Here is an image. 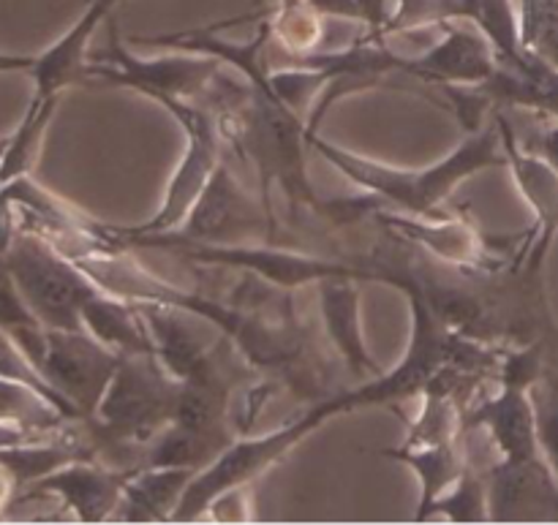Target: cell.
<instances>
[{"instance_id":"obj_1","label":"cell","mask_w":558,"mask_h":525,"mask_svg":"<svg viewBox=\"0 0 558 525\" xmlns=\"http://www.w3.org/2000/svg\"><path fill=\"white\" fill-rule=\"evenodd\" d=\"M308 139L311 150L322 152L332 167L341 169L365 194L379 199L390 210L396 207L398 212L417 218L447 216L441 207H445L447 196L458 185H463L474 174L485 172V169H507V147L505 134H501L499 107L490 112V118L480 129L466 131V136H463L456 150L423 169L392 167V163H381L376 158L357 156V152L343 150V147L322 139L319 131H311Z\"/></svg>"},{"instance_id":"obj_2","label":"cell","mask_w":558,"mask_h":525,"mask_svg":"<svg viewBox=\"0 0 558 525\" xmlns=\"http://www.w3.org/2000/svg\"><path fill=\"white\" fill-rule=\"evenodd\" d=\"M183 381L153 352L123 354L96 414L82 419L93 455L114 468H136L140 457L178 414Z\"/></svg>"},{"instance_id":"obj_3","label":"cell","mask_w":558,"mask_h":525,"mask_svg":"<svg viewBox=\"0 0 558 525\" xmlns=\"http://www.w3.org/2000/svg\"><path fill=\"white\" fill-rule=\"evenodd\" d=\"M357 412L352 398V387L338 390L336 395L316 401L305 414L294 417L283 428L270 430V434L259 436H243L240 434L210 466L194 474L189 490L180 499V506L174 510L172 523H191L207 517L210 506L221 499L229 490L251 488L259 477H265L270 468H276L300 441L308 439L314 430L330 423L338 414Z\"/></svg>"},{"instance_id":"obj_4","label":"cell","mask_w":558,"mask_h":525,"mask_svg":"<svg viewBox=\"0 0 558 525\" xmlns=\"http://www.w3.org/2000/svg\"><path fill=\"white\" fill-rule=\"evenodd\" d=\"M3 256L22 300L44 330H85V305L101 286L49 240L31 229H9Z\"/></svg>"},{"instance_id":"obj_5","label":"cell","mask_w":558,"mask_h":525,"mask_svg":"<svg viewBox=\"0 0 558 525\" xmlns=\"http://www.w3.org/2000/svg\"><path fill=\"white\" fill-rule=\"evenodd\" d=\"M150 101L161 103L169 114L180 123L183 129V156H180L178 167H174L172 180H169L167 191L161 196V205L153 212L150 221L140 223V227H107L109 243L129 248L134 240L140 237H156V234H167L183 223L194 202L205 191L207 180L213 178L218 163L223 161V134L218 125L216 112L199 101H185V98L174 96H147Z\"/></svg>"},{"instance_id":"obj_6","label":"cell","mask_w":558,"mask_h":525,"mask_svg":"<svg viewBox=\"0 0 558 525\" xmlns=\"http://www.w3.org/2000/svg\"><path fill=\"white\" fill-rule=\"evenodd\" d=\"M281 223L276 212L267 210L262 196H251L243 188L227 161H221L207 180L205 191L178 229L156 237H140L131 245L156 248V245H248L276 243ZM129 245V248H131Z\"/></svg>"},{"instance_id":"obj_7","label":"cell","mask_w":558,"mask_h":525,"mask_svg":"<svg viewBox=\"0 0 558 525\" xmlns=\"http://www.w3.org/2000/svg\"><path fill=\"white\" fill-rule=\"evenodd\" d=\"M93 80L112 82V85L131 87L142 96H174L185 101H202L223 71V60L207 52L161 54V58H136L120 38L118 25L109 16V41L107 47L90 52Z\"/></svg>"},{"instance_id":"obj_8","label":"cell","mask_w":558,"mask_h":525,"mask_svg":"<svg viewBox=\"0 0 558 525\" xmlns=\"http://www.w3.org/2000/svg\"><path fill=\"white\" fill-rule=\"evenodd\" d=\"M120 359L123 354L109 349L87 330H44L38 368L82 417L90 419Z\"/></svg>"},{"instance_id":"obj_9","label":"cell","mask_w":558,"mask_h":525,"mask_svg":"<svg viewBox=\"0 0 558 525\" xmlns=\"http://www.w3.org/2000/svg\"><path fill=\"white\" fill-rule=\"evenodd\" d=\"M134 468H114L98 457H80V461L65 463L63 468L33 483L31 488L20 490L14 504L33 499H54L60 504V512L80 523L114 521V512L123 501V490Z\"/></svg>"},{"instance_id":"obj_10","label":"cell","mask_w":558,"mask_h":525,"mask_svg":"<svg viewBox=\"0 0 558 525\" xmlns=\"http://www.w3.org/2000/svg\"><path fill=\"white\" fill-rule=\"evenodd\" d=\"M499 71V49L469 20L441 22V36L409 58V74L425 87H477Z\"/></svg>"},{"instance_id":"obj_11","label":"cell","mask_w":558,"mask_h":525,"mask_svg":"<svg viewBox=\"0 0 558 525\" xmlns=\"http://www.w3.org/2000/svg\"><path fill=\"white\" fill-rule=\"evenodd\" d=\"M490 523H558V479L543 457L537 461H490Z\"/></svg>"},{"instance_id":"obj_12","label":"cell","mask_w":558,"mask_h":525,"mask_svg":"<svg viewBox=\"0 0 558 525\" xmlns=\"http://www.w3.org/2000/svg\"><path fill=\"white\" fill-rule=\"evenodd\" d=\"M360 283L357 278L338 276L316 283V303H319L322 330L325 343L332 354L352 374V379H376L381 374L379 363L371 357L363 332V310H360Z\"/></svg>"},{"instance_id":"obj_13","label":"cell","mask_w":558,"mask_h":525,"mask_svg":"<svg viewBox=\"0 0 558 525\" xmlns=\"http://www.w3.org/2000/svg\"><path fill=\"white\" fill-rule=\"evenodd\" d=\"M466 425L488 436L501 461H537V419H534L532 390L515 384H496V392L480 395L469 406Z\"/></svg>"},{"instance_id":"obj_14","label":"cell","mask_w":558,"mask_h":525,"mask_svg":"<svg viewBox=\"0 0 558 525\" xmlns=\"http://www.w3.org/2000/svg\"><path fill=\"white\" fill-rule=\"evenodd\" d=\"M501 134H505L507 147V169H510L515 188L521 191L523 202L532 207L534 227H532V245L550 251L554 237L558 234V174L548 161L534 156L532 150L518 142L515 129L505 109L499 107Z\"/></svg>"},{"instance_id":"obj_15","label":"cell","mask_w":558,"mask_h":525,"mask_svg":"<svg viewBox=\"0 0 558 525\" xmlns=\"http://www.w3.org/2000/svg\"><path fill=\"white\" fill-rule=\"evenodd\" d=\"M379 455L390 461L403 463L412 468L420 483V506L414 512V523H425L430 515V506L463 477L469 468L466 447L463 436L456 441H436V444H401L392 450H381Z\"/></svg>"},{"instance_id":"obj_16","label":"cell","mask_w":558,"mask_h":525,"mask_svg":"<svg viewBox=\"0 0 558 525\" xmlns=\"http://www.w3.org/2000/svg\"><path fill=\"white\" fill-rule=\"evenodd\" d=\"M194 474L191 468H134L114 521L172 523L174 510L180 506Z\"/></svg>"},{"instance_id":"obj_17","label":"cell","mask_w":558,"mask_h":525,"mask_svg":"<svg viewBox=\"0 0 558 525\" xmlns=\"http://www.w3.org/2000/svg\"><path fill=\"white\" fill-rule=\"evenodd\" d=\"M82 327L120 354L153 352L150 332H147L140 308L131 300L109 294L104 289L85 305Z\"/></svg>"},{"instance_id":"obj_18","label":"cell","mask_w":558,"mask_h":525,"mask_svg":"<svg viewBox=\"0 0 558 525\" xmlns=\"http://www.w3.org/2000/svg\"><path fill=\"white\" fill-rule=\"evenodd\" d=\"M0 423L36 439H49L74 425L44 392L5 376H0Z\"/></svg>"},{"instance_id":"obj_19","label":"cell","mask_w":558,"mask_h":525,"mask_svg":"<svg viewBox=\"0 0 558 525\" xmlns=\"http://www.w3.org/2000/svg\"><path fill=\"white\" fill-rule=\"evenodd\" d=\"M430 517H445L450 523H490L485 468L469 463L463 477L430 506L428 521Z\"/></svg>"},{"instance_id":"obj_20","label":"cell","mask_w":558,"mask_h":525,"mask_svg":"<svg viewBox=\"0 0 558 525\" xmlns=\"http://www.w3.org/2000/svg\"><path fill=\"white\" fill-rule=\"evenodd\" d=\"M532 403L539 455L558 479V363H550L532 384Z\"/></svg>"},{"instance_id":"obj_21","label":"cell","mask_w":558,"mask_h":525,"mask_svg":"<svg viewBox=\"0 0 558 525\" xmlns=\"http://www.w3.org/2000/svg\"><path fill=\"white\" fill-rule=\"evenodd\" d=\"M515 129V125H512ZM518 142H521L526 150H532L534 156H539L543 161H548L558 174V118H550V114L537 112V120L529 125V134H521L515 129Z\"/></svg>"},{"instance_id":"obj_22","label":"cell","mask_w":558,"mask_h":525,"mask_svg":"<svg viewBox=\"0 0 558 525\" xmlns=\"http://www.w3.org/2000/svg\"><path fill=\"white\" fill-rule=\"evenodd\" d=\"M36 54L0 52V74H31Z\"/></svg>"},{"instance_id":"obj_23","label":"cell","mask_w":558,"mask_h":525,"mask_svg":"<svg viewBox=\"0 0 558 525\" xmlns=\"http://www.w3.org/2000/svg\"><path fill=\"white\" fill-rule=\"evenodd\" d=\"M14 496H16V483L14 477L9 474V468L0 463V521L9 515L11 504H14Z\"/></svg>"},{"instance_id":"obj_24","label":"cell","mask_w":558,"mask_h":525,"mask_svg":"<svg viewBox=\"0 0 558 525\" xmlns=\"http://www.w3.org/2000/svg\"><path fill=\"white\" fill-rule=\"evenodd\" d=\"M22 441H36V436H27V434H22V430L9 428V425L0 423V447L22 444Z\"/></svg>"},{"instance_id":"obj_25","label":"cell","mask_w":558,"mask_h":525,"mask_svg":"<svg viewBox=\"0 0 558 525\" xmlns=\"http://www.w3.org/2000/svg\"><path fill=\"white\" fill-rule=\"evenodd\" d=\"M120 3H123V0H120Z\"/></svg>"}]
</instances>
